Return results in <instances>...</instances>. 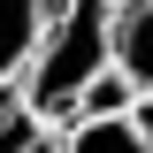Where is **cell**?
<instances>
[{
  "label": "cell",
  "mask_w": 153,
  "mask_h": 153,
  "mask_svg": "<svg viewBox=\"0 0 153 153\" xmlns=\"http://www.w3.org/2000/svg\"><path fill=\"white\" fill-rule=\"evenodd\" d=\"M107 16H115V0H54V16H46V38H38L31 69L16 76L31 115L69 123L76 92H84V76L107 69Z\"/></svg>",
  "instance_id": "1"
},
{
  "label": "cell",
  "mask_w": 153,
  "mask_h": 153,
  "mask_svg": "<svg viewBox=\"0 0 153 153\" xmlns=\"http://www.w3.org/2000/svg\"><path fill=\"white\" fill-rule=\"evenodd\" d=\"M107 69H123L138 92H153V0H115V16H107Z\"/></svg>",
  "instance_id": "2"
},
{
  "label": "cell",
  "mask_w": 153,
  "mask_h": 153,
  "mask_svg": "<svg viewBox=\"0 0 153 153\" xmlns=\"http://www.w3.org/2000/svg\"><path fill=\"white\" fill-rule=\"evenodd\" d=\"M46 16H54V0H0V84H16L31 69L38 38H46Z\"/></svg>",
  "instance_id": "3"
},
{
  "label": "cell",
  "mask_w": 153,
  "mask_h": 153,
  "mask_svg": "<svg viewBox=\"0 0 153 153\" xmlns=\"http://www.w3.org/2000/svg\"><path fill=\"white\" fill-rule=\"evenodd\" d=\"M61 153H153V146L130 130V115H100V123H69Z\"/></svg>",
  "instance_id": "4"
},
{
  "label": "cell",
  "mask_w": 153,
  "mask_h": 153,
  "mask_svg": "<svg viewBox=\"0 0 153 153\" xmlns=\"http://www.w3.org/2000/svg\"><path fill=\"white\" fill-rule=\"evenodd\" d=\"M130 100H138V84L123 69H100V76H84V92H76V107H69V123H100V115H130Z\"/></svg>",
  "instance_id": "5"
},
{
  "label": "cell",
  "mask_w": 153,
  "mask_h": 153,
  "mask_svg": "<svg viewBox=\"0 0 153 153\" xmlns=\"http://www.w3.org/2000/svg\"><path fill=\"white\" fill-rule=\"evenodd\" d=\"M31 138H46V115H31L23 100H0V153H23Z\"/></svg>",
  "instance_id": "6"
},
{
  "label": "cell",
  "mask_w": 153,
  "mask_h": 153,
  "mask_svg": "<svg viewBox=\"0 0 153 153\" xmlns=\"http://www.w3.org/2000/svg\"><path fill=\"white\" fill-rule=\"evenodd\" d=\"M130 130L153 146V92H138V100H130Z\"/></svg>",
  "instance_id": "7"
},
{
  "label": "cell",
  "mask_w": 153,
  "mask_h": 153,
  "mask_svg": "<svg viewBox=\"0 0 153 153\" xmlns=\"http://www.w3.org/2000/svg\"><path fill=\"white\" fill-rule=\"evenodd\" d=\"M23 153H61V138L46 130V138H31V146H23Z\"/></svg>",
  "instance_id": "8"
}]
</instances>
